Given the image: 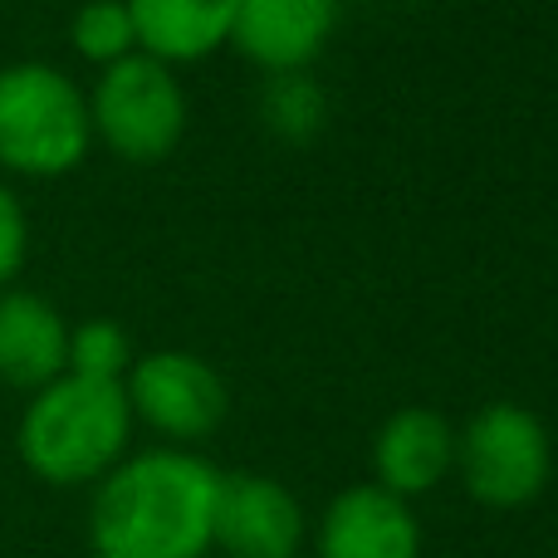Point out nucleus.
I'll list each match as a JSON object with an SVG mask.
<instances>
[{
  "label": "nucleus",
  "mask_w": 558,
  "mask_h": 558,
  "mask_svg": "<svg viewBox=\"0 0 558 558\" xmlns=\"http://www.w3.org/2000/svg\"><path fill=\"white\" fill-rule=\"evenodd\" d=\"M221 471L192 446L128 451L88 500L94 558H206L216 549Z\"/></svg>",
  "instance_id": "nucleus-1"
},
{
  "label": "nucleus",
  "mask_w": 558,
  "mask_h": 558,
  "mask_svg": "<svg viewBox=\"0 0 558 558\" xmlns=\"http://www.w3.org/2000/svg\"><path fill=\"white\" fill-rule=\"evenodd\" d=\"M133 407L123 383L84 373H59L35 387L15 426V451L25 471L45 485L74 490L113 471L133 446Z\"/></svg>",
  "instance_id": "nucleus-2"
},
{
  "label": "nucleus",
  "mask_w": 558,
  "mask_h": 558,
  "mask_svg": "<svg viewBox=\"0 0 558 558\" xmlns=\"http://www.w3.org/2000/svg\"><path fill=\"white\" fill-rule=\"evenodd\" d=\"M88 147V88L45 59L0 69V172L54 182L84 167Z\"/></svg>",
  "instance_id": "nucleus-3"
},
{
  "label": "nucleus",
  "mask_w": 558,
  "mask_h": 558,
  "mask_svg": "<svg viewBox=\"0 0 558 558\" xmlns=\"http://www.w3.org/2000/svg\"><path fill=\"white\" fill-rule=\"evenodd\" d=\"M88 123L94 143H104L118 162L153 167L172 157L186 133V88L172 64L137 49L98 69L88 88Z\"/></svg>",
  "instance_id": "nucleus-4"
},
{
  "label": "nucleus",
  "mask_w": 558,
  "mask_h": 558,
  "mask_svg": "<svg viewBox=\"0 0 558 558\" xmlns=\"http://www.w3.org/2000/svg\"><path fill=\"white\" fill-rule=\"evenodd\" d=\"M456 475L485 510H524L554 475L549 426L520 402H490L456 432Z\"/></svg>",
  "instance_id": "nucleus-5"
},
{
  "label": "nucleus",
  "mask_w": 558,
  "mask_h": 558,
  "mask_svg": "<svg viewBox=\"0 0 558 558\" xmlns=\"http://www.w3.org/2000/svg\"><path fill=\"white\" fill-rule=\"evenodd\" d=\"M133 422L162 436V446H196L226 422V377L186 348L137 353L123 377Z\"/></svg>",
  "instance_id": "nucleus-6"
},
{
  "label": "nucleus",
  "mask_w": 558,
  "mask_h": 558,
  "mask_svg": "<svg viewBox=\"0 0 558 558\" xmlns=\"http://www.w3.org/2000/svg\"><path fill=\"white\" fill-rule=\"evenodd\" d=\"M308 539V514L284 481L265 471H221L216 549L226 558H294Z\"/></svg>",
  "instance_id": "nucleus-7"
},
{
  "label": "nucleus",
  "mask_w": 558,
  "mask_h": 558,
  "mask_svg": "<svg viewBox=\"0 0 558 558\" xmlns=\"http://www.w3.org/2000/svg\"><path fill=\"white\" fill-rule=\"evenodd\" d=\"M314 558H422L412 500L363 481L338 490L308 530Z\"/></svg>",
  "instance_id": "nucleus-8"
},
{
  "label": "nucleus",
  "mask_w": 558,
  "mask_h": 558,
  "mask_svg": "<svg viewBox=\"0 0 558 558\" xmlns=\"http://www.w3.org/2000/svg\"><path fill=\"white\" fill-rule=\"evenodd\" d=\"M338 0H235L231 49L265 74H299L328 49Z\"/></svg>",
  "instance_id": "nucleus-9"
},
{
  "label": "nucleus",
  "mask_w": 558,
  "mask_h": 558,
  "mask_svg": "<svg viewBox=\"0 0 558 558\" xmlns=\"http://www.w3.org/2000/svg\"><path fill=\"white\" fill-rule=\"evenodd\" d=\"M456 475V426L436 407H397L373 436V485L422 500Z\"/></svg>",
  "instance_id": "nucleus-10"
},
{
  "label": "nucleus",
  "mask_w": 558,
  "mask_h": 558,
  "mask_svg": "<svg viewBox=\"0 0 558 558\" xmlns=\"http://www.w3.org/2000/svg\"><path fill=\"white\" fill-rule=\"evenodd\" d=\"M69 373V318L35 289H0V383L35 392Z\"/></svg>",
  "instance_id": "nucleus-11"
},
{
  "label": "nucleus",
  "mask_w": 558,
  "mask_h": 558,
  "mask_svg": "<svg viewBox=\"0 0 558 558\" xmlns=\"http://www.w3.org/2000/svg\"><path fill=\"white\" fill-rule=\"evenodd\" d=\"M137 49L162 64H202L231 45L235 0H128Z\"/></svg>",
  "instance_id": "nucleus-12"
},
{
  "label": "nucleus",
  "mask_w": 558,
  "mask_h": 558,
  "mask_svg": "<svg viewBox=\"0 0 558 558\" xmlns=\"http://www.w3.org/2000/svg\"><path fill=\"white\" fill-rule=\"evenodd\" d=\"M69 45L94 69H108L118 59L137 54V29L133 15H128V0H84L69 20Z\"/></svg>",
  "instance_id": "nucleus-13"
},
{
  "label": "nucleus",
  "mask_w": 558,
  "mask_h": 558,
  "mask_svg": "<svg viewBox=\"0 0 558 558\" xmlns=\"http://www.w3.org/2000/svg\"><path fill=\"white\" fill-rule=\"evenodd\" d=\"M260 118L270 133L289 137V143H304L324 123V88L308 78V69H299V74H270V88L260 98Z\"/></svg>",
  "instance_id": "nucleus-14"
},
{
  "label": "nucleus",
  "mask_w": 558,
  "mask_h": 558,
  "mask_svg": "<svg viewBox=\"0 0 558 558\" xmlns=\"http://www.w3.org/2000/svg\"><path fill=\"white\" fill-rule=\"evenodd\" d=\"M133 338L113 318H84L69 324V373L104 377V383H123L133 367Z\"/></svg>",
  "instance_id": "nucleus-15"
},
{
  "label": "nucleus",
  "mask_w": 558,
  "mask_h": 558,
  "mask_svg": "<svg viewBox=\"0 0 558 558\" xmlns=\"http://www.w3.org/2000/svg\"><path fill=\"white\" fill-rule=\"evenodd\" d=\"M29 260V216L15 186L0 182V289H10Z\"/></svg>",
  "instance_id": "nucleus-16"
}]
</instances>
